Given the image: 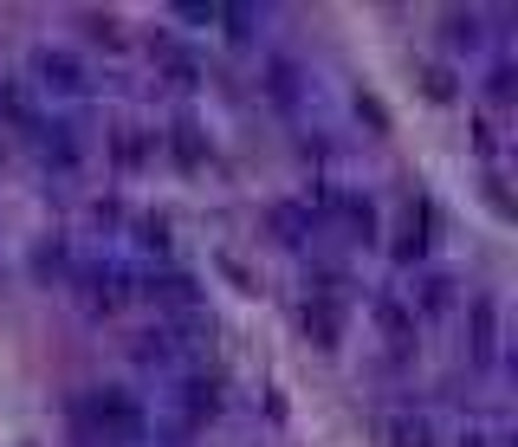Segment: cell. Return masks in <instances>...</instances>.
Here are the masks:
<instances>
[{
    "label": "cell",
    "mask_w": 518,
    "mask_h": 447,
    "mask_svg": "<svg viewBox=\"0 0 518 447\" xmlns=\"http://www.w3.org/2000/svg\"><path fill=\"white\" fill-rule=\"evenodd\" d=\"M78 422L104 441H143V409H136L130 389H98V396L78 402Z\"/></svg>",
    "instance_id": "1"
},
{
    "label": "cell",
    "mask_w": 518,
    "mask_h": 447,
    "mask_svg": "<svg viewBox=\"0 0 518 447\" xmlns=\"http://www.w3.org/2000/svg\"><path fill=\"white\" fill-rule=\"evenodd\" d=\"M143 292L156 298V305H175V311H195V305H201V286H195L188 273H156Z\"/></svg>",
    "instance_id": "2"
},
{
    "label": "cell",
    "mask_w": 518,
    "mask_h": 447,
    "mask_svg": "<svg viewBox=\"0 0 518 447\" xmlns=\"http://www.w3.org/2000/svg\"><path fill=\"white\" fill-rule=\"evenodd\" d=\"M493 350H499V305L473 298V363H493Z\"/></svg>",
    "instance_id": "3"
},
{
    "label": "cell",
    "mask_w": 518,
    "mask_h": 447,
    "mask_svg": "<svg viewBox=\"0 0 518 447\" xmlns=\"http://www.w3.org/2000/svg\"><path fill=\"white\" fill-rule=\"evenodd\" d=\"M337 324H344V318H337L331 298H311V305H305V337H311V344L331 350V344H337Z\"/></svg>",
    "instance_id": "4"
},
{
    "label": "cell",
    "mask_w": 518,
    "mask_h": 447,
    "mask_svg": "<svg viewBox=\"0 0 518 447\" xmlns=\"http://www.w3.org/2000/svg\"><path fill=\"white\" fill-rule=\"evenodd\" d=\"M39 78L59 85V91H72L78 85V59H72V52H39Z\"/></svg>",
    "instance_id": "5"
},
{
    "label": "cell",
    "mask_w": 518,
    "mask_h": 447,
    "mask_svg": "<svg viewBox=\"0 0 518 447\" xmlns=\"http://www.w3.org/2000/svg\"><path fill=\"white\" fill-rule=\"evenodd\" d=\"M389 447H434V428L421 415H395L389 422Z\"/></svg>",
    "instance_id": "6"
},
{
    "label": "cell",
    "mask_w": 518,
    "mask_h": 447,
    "mask_svg": "<svg viewBox=\"0 0 518 447\" xmlns=\"http://www.w3.org/2000/svg\"><path fill=\"white\" fill-rule=\"evenodd\" d=\"M376 318H383L389 344H395V350H408V337H415V318H408V305H395V298H383V311H376Z\"/></svg>",
    "instance_id": "7"
},
{
    "label": "cell",
    "mask_w": 518,
    "mask_h": 447,
    "mask_svg": "<svg viewBox=\"0 0 518 447\" xmlns=\"http://www.w3.org/2000/svg\"><path fill=\"white\" fill-rule=\"evenodd\" d=\"M175 162H182V169H201V162H208V143H201L195 124H175Z\"/></svg>",
    "instance_id": "8"
},
{
    "label": "cell",
    "mask_w": 518,
    "mask_h": 447,
    "mask_svg": "<svg viewBox=\"0 0 518 447\" xmlns=\"http://www.w3.org/2000/svg\"><path fill=\"white\" fill-rule=\"evenodd\" d=\"M214 409H221V389H214L208 376H195V383H188V415L201 422V415H214Z\"/></svg>",
    "instance_id": "9"
},
{
    "label": "cell",
    "mask_w": 518,
    "mask_h": 447,
    "mask_svg": "<svg viewBox=\"0 0 518 447\" xmlns=\"http://www.w3.org/2000/svg\"><path fill=\"white\" fill-rule=\"evenodd\" d=\"M421 305H428V311H447V305H454V286H447V273H428V286H421Z\"/></svg>",
    "instance_id": "10"
},
{
    "label": "cell",
    "mask_w": 518,
    "mask_h": 447,
    "mask_svg": "<svg viewBox=\"0 0 518 447\" xmlns=\"http://www.w3.org/2000/svg\"><path fill=\"white\" fill-rule=\"evenodd\" d=\"M421 247H428V227H415V221H408V234H402V240H395V260H402V266H408V260H415V253H421Z\"/></svg>",
    "instance_id": "11"
},
{
    "label": "cell",
    "mask_w": 518,
    "mask_h": 447,
    "mask_svg": "<svg viewBox=\"0 0 518 447\" xmlns=\"http://www.w3.org/2000/svg\"><path fill=\"white\" fill-rule=\"evenodd\" d=\"M143 156H149V137H136V130H124V137H117V162H130V169H136Z\"/></svg>",
    "instance_id": "12"
},
{
    "label": "cell",
    "mask_w": 518,
    "mask_h": 447,
    "mask_svg": "<svg viewBox=\"0 0 518 447\" xmlns=\"http://www.w3.org/2000/svg\"><path fill=\"white\" fill-rule=\"evenodd\" d=\"M247 20H253V7H227V33H234V39H247V33H253Z\"/></svg>",
    "instance_id": "13"
},
{
    "label": "cell",
    "mask_w": 518,
    "mask_h": 447,
    "mask_svg": "<svg viewBox=\"0 0 518 447\" xmlns=\"http://www.w3.org/2000/svg\"><path fill=\"white\" fill-rule=\"evenodd\" d=\"M272 221H279V240H298V221H305V214H298V208H279Z\"/></svg>",
    "instance_id": "14"
},
{
    "label": "cell",
    "mask_w": 518,
    "mask_h": 447,
    "mask_svg": "<svg viewBox=\"0 0 518 447\" xmlns=\"http://www.w3.org/2000/svg\"><path fill=\"white\" fill-rule=\"evenodd\" d=\"M143 247L162 253V247H169V227H162V221H143Z\"/></svg>",
    "instance_id": "15"
},
{
    "label": "cell",
    "mask_w": 518,
    "mask_h": 447,
    "mask_svg": "<svg viewBox=\"0 0 518 447\" xmlns=\"http://www.w3.org/2000/svg\"><path fill=\"white\" fill-rule=\"evenodd\" d=\"M493 98H499V104L512 98V65H493Z\"/></svg>",
    "instance_id": "16"
},
{
    "label": "cell",
    "mask_w": 518,
    "mask_h": 447,
    "mask_svg": "<svg viewBox=\"0 0 518 447\" xmlns=\"http://www.w3.org/2000/svg\"><path fill=\"white\" fill-rule=\"evenodd\" d=\"M357 104H363V117H370V130H389V111L376 98H357Z\"/></svg>",
    "instance_id": "17"
}]
</instances>
